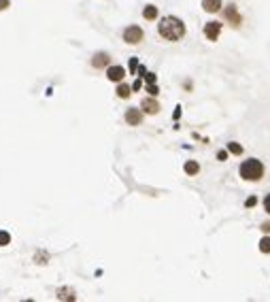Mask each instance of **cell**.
I'll use <instances>...</instances> for the list:
<instances>
[{"mask_svg":"<svg viewBox=\"0 0 270 302\" xmlns=\"http://www.w3.org/2000/svg\"><path fill=\"white\" fill-rule=\"evenodd\" d=\"M147 92L151 94V96H157V94H160V87H157V83H147Z\"/></svg>","mask_w":270,"mask_h":302,"instance_id":"ac0fdd59","label":"cell"},{"mask_svg":"<svg viewBox=\"0 0 270 302\" xmlns=\"http://www.w3.org/2000/svg\"><path fill=\"white\" fill-rule=\"evenodd\" d=\"M264 172H266V166L262 164V160H258V157H249V160H245L238 166V174H241V179L247 181V183H258V181H262L264 179Z\"/></svg>","mask_w":270,"mask_h":302,"instance_id":"7a4b0ae2","label":"cell"},{"mask_svg":"<svg viewBox=\"0 0 270 302\" xmlns=\"http://www.w3.org/2000/svg\"><path fill=\"white\" fill-rule=\"evenodd\" d=\"M142 77H145V81H147V83H155V81H157V77H155L153 73H145Z\"/></svg>","mask_w":270,"mask_h":302,"instance_id":"7402d4cb","label":"cell"},{"mask_svg":"<svg viewBox=\"0 0 270 302\" xmlns=\"http://www.w3.org/2000/svg\"><path fill=\"white\" fill-rule=\"evenodd\" d=\"M224 19L230 23L232 28H238L243 23V15L238 13V9H236V4H228L226 9H224Z\"/></svg>","mask_w":270,"mask_h":302,"instance_id":"277c9868","label":"cell"},{"mask_svg":"<svg viewBox=\"0 0 270 302\" xmlns=\"http://www.w3.org/2000/svg\"><path fill=\"white\" fill-rule=\"evenodd\" d=\"M228 153H230L228 149H221V151H217V160H219V162H226V160H228Z\"/></svg>","mask_w":270,"mask_h":302,"instance_id":"ffe728a7","label":"cell"},{"mask_svg":"<svg viewBox=\"0 0 270 302\" xmlns=\"http://www.w3.org/2000/svg\"><path fill=\"white\" fill-rule=\"evenodd\" d=\"M126 77V68L124 66H109L107 68V79L113 83H122Z\"/></svg>","mask_w":270,"mask_h":302,"instance_id":"ba28073f","label":"cell"},{"mask_svg":"<svg viewBox=\"0 0 270 302\" xmlns=\"http://www.w3.org/2000/svg\"><path fill=\"white\" fill-rule=\"evenodd\" d=\"M258 204V198L256 196H249L247 200H245V206H247V209H251V206H256Z\"/></svg>","mask_w":270,"mask_h":302,"instance_id":"44dd1931","label":"cell"},{"mask_svg":"<svg viewBox=\"0 0 270 302\" xmlns=\"http://www.w3.org/2000/svg\"><path fill=\"white\" fill-rule=\"evenodd\" d=\"M157 32H160V36L164 41L177 43L185 36V23H183V19L174 17V15H166V17H162L160 23H157Z\"/></svg>","mask_w":270,"mask_h":302,"instance_id":"6da1fadb","label":"cell"},{"mask_svg":"<svg viewBox=\"0 0 270 302\" xmlns=\"http://www.w3.org/2000/svg\"><path fill=\"white\" fill-rule=\"evenodd\" d=\"M6 245H11V234L6 230H0V247H6Z\"/></svg>","mask_w":270,"mask_h":302,"instance_id":"e0dca14e","label":"cell"},{"mask_svg":"<svg viewBox=\"0 0 270 302\" xmlns=\"http://www.w3.org/2000/svg\"><path fill=\"white\" fill-rule=\"evenodd\" d=\"M264 211L268 213V215H270V194L264 198Z\"/></svg>","mask_w":270,"mask_h":302,"instance_id":"cb8c5ba5","label":"cell"},{"mask_svg":"<svg viewBox=\"0 0 270 302\" xmlns=\"http://www.w3.org/2000/svg\"><path fill=\"white\" fill-rule=\"evenodd\" d=\"M58 298L60 300H75V292L73 290H58Z\"/></svg>","mask_w":270,"mask_h":302,"instance_id":"2e32d148","label":"cell"},{"mask_svg":"<svg viewBox=\"0 0 270 302\" xmlns=\"http://www.w3.org/2000/svg\"><path fill=\"white\" fill-rule=\"evenodd\" d=\"M142 17H145L147 21L157 19V6H155V4H147L145 9H142Z\"/></svg>","mask_w":270,"mask_h":302,"instance_id":"7c38bea8","label":"cell"},{"mask_svg":"<svg viewBox=\"0 0 270 302\" xmlns=\"http://www.w3.org/2000/svg\"><path fill=\"white\" fill-rule=\"evenodd\" d=\"M92 66L94 68H109L111 66V55L107 51H98V53H94V58H92Z\"/></svg>","mask_w":270,"mask_h":302,"instance_id":"52a82bcc","label":"cell"},{"mask_svg":"<svg viewBox=\"0 0 270 302\" xmlns=\"http://www.w3.org/2000/svg\"><path fill=\"white\" fill-rule=\"evenodd\" d=\"M132 92H134V90H132L130 85H126V83H119V85H117V96H119V98H124V100H126V98H130V94H132Z\"/></svg>","mask_w":270,"mask_h":302,"instance_id":"4fadbf2b","label":"cell"},{"mask_svg":"<svg viewBox=\"0 0 270 302\" xmlns=\"http://www.w3.org/2000/svg\"><path fill=\"white\" fill-rule=\"evenodd\" d=\"M183 170L189 174V177H196V174L200 172V164L194 162V160H187V162L183 164Z\"/></svg>","mask_w":270,"mask_h":302,"instance_id":"8fae6325","label":"cell"},{"mask_svg":"<svg viewBox=\"0 0 270 302\" xmlns=\"http://www.w3.org/2000/svg\"><path fill=\"white\" fill-rule=\"evenodd\" d=\"M228 151H230V153H232V155H243V145H241V143H236V141H230L228 143Z\"/></svg>","mask_w":270,"mask_h":302,"instance_id":"9a60e30c","label":"cell"},{"mask_svg":"<svg viewBox=\"0 0 270 302\" xmlns=\"http://www.w3.org/2000/svg\"><path fill=\"white\" fill-rule=\"evenodd\" d=\"M221 6H224L221 0H202V9L206 13H217V11H221Z\"/></svg>","mask_w":270,"mask_h":302,"instance_id":"30bf717a","label":"cell"},{"mask_svg":"<svg viewBox=\"0 0 270 302\" xmlns=\"http://www.w3.org/2000/svg\"><path fill=\"white\" fill-rule=\"evenodd\" d=\"M142 36H145V32H142L140 26H128L124 30V41L128 45H138L142 41Z\"/></svg>","mask_w":270,"mask_h":302,"instance_id":"3957f363","label":"cell"},{"mask_svg":"<svg viewBox=\"0 0 270 302\" xmlns=\"http://www.w3.org/2000/svg\"><path fill=\"white\" fill-rule=\"evenodd\" d=\"M260 230H262L264 234H270V221H264V224L260 226Z\"/></svg>","mask_w":270,"mask_h":302,"instance_id":"603a6c76","label":"cell"},{"mask_svg":"<svg viewBox=\"0 0 270 302\" xmlns=\"http://www.w3.org/2000/svg\"><path fill=\"white\" fill-rule=\"evenodd\" d=\"M138 58H130V75H134V73H136V70H138Z\"/></svg>","mask_w":270,"mask_h":302,"instance_id":"d6986e66","label":"cell"},{"mask_svg":"<svg viewBox=\"0 0 270 302\" xmlns=\"http://www.w3.org/2000/svg\"><path fill=\"white\" fill-rule=\"evenodd\" d=\"M221 28H224V23L221 21H206L204 23V36L209 38L211 43H215L219 34H221Z\"/></svg>","mask_w":270,"mask_h":302,"instance_id":"5b68a950","label":"cell"},{"mask_svg":"<svg viewBox=\"0 0 270 302\" xmlns=\"http://www.w3.org/2000/svg\"><path fill=\"white\" fill-rule=\"evenodd\" d=\"M140 109H142V113H147V115H157L160 113V102L155 98H145L140 102Z\"/></svg>","mask_w":270,"mask_h":302,"instance_id":"9c48e42d","label":"cell"},{"mask_svg":"<svg viewBox=\"0 0 270 302\" xmlns=\"http://www.w3.org/2000/svg\"><path fill=\"white\" fill-rule=\"evenodd\" d=\"M126 124L128 126H140L142 124V109H136V107H130L128 111H126Z\"/></svg>","mask_w":270,"mask_h":302,"instance_id":"8992f818","label":"cell"},{"mask_svg":"<svg viewBox=\"0 0 270 302\" xmlns=\"http://www.w3.org/2000/svg\"><path fill=\"white\" fill-rule=\"evenodd\" d=\"M9 6H11V2H9V0H0V11L9 9Z\"/></svg>","mask_w":270,"mask_h":302,"instance_id":"d4e9b609","label":"cell"},{"mask_svg":"<svg viewBox=\"0 0 270 302\" xmlns=\"http://www.w3.org/2000/svg\"><path fill=\"white\" fill-rule=\"evenodd\" d=\"M258 249H260L262 253H264V256H268V253H270V236H268V234L260 238V243H258Z\"/></svg>","mask_w":270,"mask_h":302,"instance_id":"5bb4252c","label":"cell"},{"mask_svg":"<svg viewBox=\"0 0 270 302\" xmlns=\"http://www.w3.org/2000/svg\"><path fill=\"white\" fill-rule=\"evenodd\" d=\"M140 85H142V81H140V79H136V81H134V85H132V90H134V92H138V90H140Z\"/></svg>","mask_w":270,"mask_h":302,"instance_id":"484cf974","label":"cell"}]
</instances>
